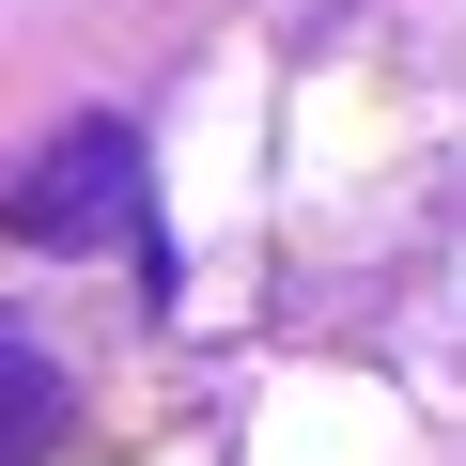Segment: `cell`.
I'll use <instances>...</instances> for the list:
<instances>
[{
  "label": "cell",
  "mask_w": 466,
  "mask_h": 466,
  "mask_svg": "<svg viewBox=\"0 0 466 466\" xmlns=\"http://www.w3.org/2000/svg\"><path fill=\"white\" fill-rule=\"evenodd\" d=\"M0 233L32 249H125L156 296H171V233H156V171H140V125H63L0 171Z\"/></svg>",
  "instance_id": "6da1fadb"
},
{
  "label": "cell",
  "mask_w": 466,
  "mask_h": 466,
  "mask_svg": "<svg viewBox=\"0 0 466 466\" xmlns=\"http://www.w3.org/2000/svg\"><path fill=\"white\" fill-rule=\"evenodd\" d=\"M63 451V373L32 342H0V466H47Z\"/></svg>",
  "instance_id": "7a4b0ae2"
}]
</instances>
